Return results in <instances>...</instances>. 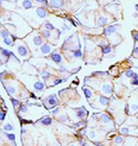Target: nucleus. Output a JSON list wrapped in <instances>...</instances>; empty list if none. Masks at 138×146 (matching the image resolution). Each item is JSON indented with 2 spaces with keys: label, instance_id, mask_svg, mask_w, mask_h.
Returning a JSON list of instances; mask_svg holds the SVG:
<instances>
[{
  "label": "nucleus",
  "instance_id": "c9c22d12",
  "mask_svg": "<svg viewBox=\"0 0 138 146\" xmlns=\"http://www.w3.org/2000/svg\"><path fill=\"white\" fill-rule=\"evenodd\" d=\"M63 81H65L64 78H58V80H54V81H53V83H52V86H57V84L61 83Z\"/></svg>",
  "mask_w": 138,
  "mask_h": 146
},
{
  "label": "nucleus",
  "instance_id": "2f4dec72",
  "mask_svg": "<svg viewBox=\"0 0 138 146\" xmlns=\"http://www.w3.org/2000/svg\"><path fill=\"white\" fill-rule=\"evenodd\" d=\"M87 137H89L91 140H93L96 138V132L95 131H90L89 133H87Z\"/></svg>",
  "mask_w": 138,
  "mask_h": 146
},
{
  "label": "nucleus",
  "instance_id": "4468645a",
  "mask_svg": "<svg viewBox=\"0 0 138 146\" xmlns=\"http://www.w3.org/2000/svg\"><path fill=\"white\" fill-rule=\"evenodd\" d=\"M36 13H37V16L39 17V18H45V17L47 16V11H46L44 7H38V8L36 10Z\"/></svg>",
  "mask_w": 138,
  "mask_h": 146
},
{
  "label": "nucleus",
  "instance_id": "412c9836",
  "mask_svg": "<svg viewBox=\"0 0 138 146\" xmlns=\"http://www.w3.org/2000/svg\"><path fill=\"white\" fill-rule=\"evenodd\" d=\"M71 52H72V56L76 57V58H82V56H83L80 49H76V50H73V51H71Z\"/></svg>",
  "mask_w": 138,
  "mask_h": 146
},
{
  "label": "nucleus",
  "instance_id": "39448f33",
  "mask_svg": "<svg viewBox=\"0 0 138 146\" xmlns=\"http://www.w3.org/2000/svg\"><path fill=\"white\" fill-rule=\"evenodd\" d=\"M74 112H76V115L78 119H84L86 118V115H87V111L85 109V107H80V108H76L74 109Z\"/></svg>",
  "mask_w": 138,
  "mask_h": 146
},
{
  "label": "nucleus",
  "instance_id": "58836bf2",
  "mask_svg": "<svg viewBox=\"0 0 138 146\" xmlns=\"http://www.w3.org/2000/svg\"><path fill=\"white\" fill-rule=\"evenodd\" d=\"M131 84H133V86H138V77L133 78V80L131 81Z\"/></svg>",
  "mask_w": 138,
  "mask_h": 146
},
{
  "label": "nucleus",
  "instance_id": "72a5a7b5",
  "mask_svg": "<svg viewBox=\"0 0 138 146\" xmlns=\"http://www.w3.org/2000/svg\"><path fill=\"white\" fill-rule=\"evenodd\" d=\"M135 74H136V72H133L132 70H128V71L125 72V76H126V77H133Z\"/></svg>",
  "mask_w": 138,
  "mask_h": 146
},
{
  "label": "nucleus",
  "instance_id": "f3484780",
  "mask_svg": "<svg viewBox=\"0 0 138 146\" xmlns=\"http://www.w3.org/2000/svg\"><path fill=\"white\" fill-rule=\"evenodd\" d=\"M106 24H107V19L103 16L99 17L98 20H97V25H98V26H103V25H106Z\"/></svg>",
  "mask_w": 138,
  "mask_h": 146
},
{
  "label": "nucleus",
  "instance_id": "2eb2a0df",
  "mask_svg": "<svg viewBox=\"0 0 138 146\" xmlns=\"http://www.w3.org/2000/svg\"><path fill=\"white\" fill-rule=\"evenodd\" d=\"M33 88L37 90V92H43V90L45 89V84L40 81H36L33 84Z\"/></svg>",
  "mask_w": 138,
  "mask_h": 146
},
{
  "label": "nucleus",
  "instance_id": "37998d69",
  "mask_svg": "<svg viewBox=\"0 0 138 146\" xmlns=\"http://www.w3.org/2000/svg\"><path fill=\"white\" fill-rule=\"evenodd\" d=\"M60 71L61 72H66V69H65L64 67H60Z\"/></svg>",
  "mask_w": 138,
  "mask_h": 146
},
{
  "label": "nucleus",
  "instance_id": "79ce46f5",
  "mask_svg": "<svg viewBox=\"0 0 138 146\" xmlns=\"http://www.w3.org/2000/svg\"><path fill=\"white\" fill-rule=\"evenodd\" d=\"M37 4H46V0H34Z\"/></svg>",
  "mask_w": 138,
  "mask_h": 146
},
{
  "label": "nucleus",
  "instance_id": "f8f14e48",
  "mask_svg": "<svg viewBox=\"0 0 138 146\" xmlns=\"http://www.w3.org/2000/svg\"><path fill=\"white\" fill-rule=\"evenodd\" d=\"M38 124L43 125V126H50V125L52 124V119L50 118V116H44V118H41L38 121Z\"/></svg>",
  "mask_w": 138,
  "mask_h": 146
},
{
  "label": "nucleus",
  "instance_id": "20e7f679",
  "mask_svg": "<svg viewBox=\"0 0 138 146\" xmlns=\"http://www.w3.org/2000/svg\"><path fill=\"white\" fill-rule=\"evenodd\" d=\"M32 44H33L34 48L41 47V45L44 44L43 37H41V36H39V34H36V36H33V37H32Z\"/></svg>",
  "mask_w": 138,
  "mask_h": 146
},
{
  "label": "nucleus",
  "instance_id": "c03bdc74",
  "mask_svg": "<svg viewBox=\"0 0 138 146\" xmlns=\"http://www.w3.org/2000/svg\"><path fill=\"white\" fill-rule=\"evenodd\" d=\"M133 53H135V55H137V53H138V48H135V51H133Z\"/></svg>",
  "mask_w": 138,
  "mask_h": 146
},
{
  "label": "nucleus",
  "instance_id": "0eeeda50",
  "mask_svg": "<svg viewBox=\"0 0 138 146\" xmlns=\"http://www.w3.org/2000/svg\"><path fill=\"white\" fill-rule=\"evenodd\" d=\"M51 59H52L54 63H57V64H61V63H63V57H61V55L59 52H57V51H53V52L51 53Z\"/></svg>",
  "mask_w": 138,
  "mask_h": 146
},
{
  "label": "nucleus",
  "instance_id": "1a4fd4ad",
  "mask_svg": "<svg viewBox=\"0 0 138 146\" xmlns=\"http://www.w3.org/2000/svg\"><path fill=\"white\" fill-rule=\"evenodd\" d=\"M118 25L114 24V25H110V26H107V28L104 29V31H103V33H104V36H110V34L114 33L116 32V29Z\"/></svg>",
  "mask_w": 138,
  "mask_h": 146
},
{
  "label": "nucleus",
  "instance_id": "9b49d317",
  "mask_svg": "<svg viewBox=\"0 0 138 146\" xmlns=\"http://www.w3.org/2000/svg\"><path fill=\"white\" fill-rule=\"evenodd\" d=\"M14 41H15V37H14V36H12L11 33H8L7 36H5V37H4V42H5V44H6V45H13Z\"/></svg>",
  "mask_w": 138,
  "mask_h": 146
},
{
  "label": "nucleus",
  "instance_id": "a878e982",
  "mask_svg": "<svg viewBox=\"0 0 138 146\" xmlns=\"http://www.w3.org/2000/svg\"><path fill=\"white\" fill-rule=\"evenodd\" d=\"M6 138L9 140V141H12V144H13V145H15V143H14L15 135H14V134H12V133H8V132H7V133H6Z\"/></svg>",
  "mask_w": 138,
  "mask_h": 146
},
{
  "label": "nucleus",
  "instance_id": "4c0bfd02",
  "mask_svg": "<svg viewBox=\"0 0 138 146\" xmlns=\"http://www.w3.org/2000/svg\"><path fill=\"white\" fill-rule=\"evenodd\" d=\"M132 34H133V38H135V42H138V32L133 31L132 32Z\"/></svg>",
  "mask_w": 138,
  "mask_h": 146
},
{
  "label": "nucleus",
  "instance_id": "dca6fc26",
  "mask_svg": "<svg viewBox=\"0 0 138 146\" xmlns=\"http://www.w3.org/2000/svg\"><path fill=\"white\" fill-rule=\"evenodd\" d=\"M99 116H100V121L103 124H107L111 121V116L107 113H101V114H99Z\"/></svg>",
  "mask_w": 138,
  "mask_h": 146
},
{
  "label": "nucleus",
  "instance_id": "aec40b11",
  "mask_svg": "<svg viewBox=\"0 0 138 146\" xmlns=\"http://www.w3.org/2000/svg\"><path fill=\"white\" fill-rule=\"evenodd\" d=\"M111 51H112V48H111V45H103V47H101V52L104 53V55L110 53Z\"/></svg>",
  "mask_w": 138,
  "mask_h": 146
},
{
  "label": "nucleus",
  "instance_id": "c756f323",
  "mask_svg": "<svg viewBox=\"0 0 138 146\" xmlns=\"http://www.w3.org/2000/svg\"><path fill=\"white\" fill-rule=\"evenodd\" d=\"M4 130L6 131V132H11V131L13 130V126L11 124H6L5 126H4Z\"/></svg>",
  "mask_w": 138,
  "mask_h": 146
},
{
  "label": "nucleus",
  "instance_id": "a211bd4d",
  "mask_svg": "<svg viewBox=\"0 0 138 146\" xmlns=\"http://www.w3.org/2000/svg\"><path fill=\"white\" fill-rule=\"evenodd\" d=\"M40 75H41V77H43L44 81H47V80L51 77V74H50L47 70H41V71H40Z\"/></svg>",
  "mask_w": 138,
  "mask_h": 146
},
{
  "label": "nucleus",
  "instance_id": "f704fd0d",
  "mask_svg": "<svg viewBox=\"0 0 138 146\" xmlns=\"http://www.w3.org/2000/svg\"><path fill=\"white\" fill-rule=\"evenodd\" d=\"M84 125H85V120H84V121L78 122V124H74L73 126H72V128H74V130H76V128H78L79 126H84Z\"/></svg>",
  "mask_w": 138,
  "mask_h": 146
},
{
  "label": "nucleus",
  "instance_id": "a19ab883",
  "mask_svg": "<svg viewBox=\"0 0 138 146\" xmlns=\"http://www.w3.org/2000/svg\"><path fill=\"white\" fill-rule=\"evenodd\" d=\"M5 115H6V112H5V111H1V115H0V119H1V120H4V119H5Z\"/></svg>",
  "mask_w": 138,
  "mask_h": 146
},
{
  "label": "nucleus",
  "instance_id": "a18cd8bd",
  "mask_svg": "<svg viewBox=\"0 0 138 146\" xmlns=\"http://www.w3.org/2000/svg\"><path fill=\"white\" fill-rule=\"evenodd\" d=\"M136 10H138V5H136Z\"/></svg>",
  "mask_w": 138,
  "mask_h": 146
},
{
  "label": "nucleus",
  "instance_id": "6e6552de",
  "mask_svg": "<svg viewBox=\"0 0 138 146\" xmlns=\"http://www.w3.org/2000/svg\"><path fill=\"white\" fill-rule=\"evenodd\" d=\"M47 3L52 8H61L63 5H64L63 0H49Z\"/></svg>",
  "mask_w": 138,
  "mask_h": 146
},
{
  "label": "nucleus",
  "instance_id": "423d86ee",
  "mask_svg": "<svg viewBox=\"0 0 138 146\" xmlns=\"http://www.w3.org/2000/svg\"><path fill=\"white\" fill-rule=\"evenodd\" d=\"M18 5L20 7H22V8H25V10H30V8L33 7V4H32L31 0H19Z\"/></svg>",
  "mask_w": 138,
  "mask_h": 146
},
{
  "label": "nucleus",
  "instance_id": "cd10ccee",
  "mask_svg": "<svg viewBox=\"0 0 138 146\" xmlns=\"http://www.w3.org/2000/svg\"><path fill=\"white\" fill-rule=\"evenodd\" d=\"M113 143L114 144H123V143H124V139H123V137H119V135H118V137L114 138Z\"/></svg>",
  "mask_w": 138,
  "mask_h": 146
},
{
  "label": "nucleus",
  "instance_id": "ea45409f",
  "mask_svg": "<svg viewBox=\"0 0 138 146\" xmlns=\"http://www.w3.org/2000/svg\"><path fill=\"white\" fill-rule=\"evenodd\" d=\"M59 112H60V108H55V109H53L52 111V114L57 115V114H59Z\"/></svg>",
  "mask_w": 138,
  "mask_h": 146
},
{
  "label": "nucleus",
  "instance_id": "7c9ffc66",
  "mask_svg": "<svg viewBox=\"0 0 138 146\" xmlns=\"http://www.w3.org/2000/svg\"><path fill=\"white\" fill-rule=\"evenodd\" d=\"M19 112H20V113H26V112H27V106H26V105H21L20 107H19Z\"/></svg>",
  "mask_w": 138,
  "mask_h": 146
},
{
  "label": "nucleus",
  "instance_id": "b1692460",
  "mask_svg": "<svg viewBox=\"0 0 138 146\" xmlns=\"http://www.w3.org/2000/svg\"><path fill=\"white\" fill-rule=\"evenodd\" d=\"M109 101H110V100L107 99V97H105V96H100V97H99V103L103 105V106H107V105H109Z\"/></svg>",
  "mask_w": 138,
  "mask_h": 146
},
{
  "label": "nucleus",
  "instance_id": "49530a36",
  "mask_svg": "<svg viewBox=\"0 0 138 146\" xmlns=\"http://www.w3.org/2000/svg\"><path fill=\"white\" fill-rule=\"evenodd\" d=\"M137 118H138V116H137Z\"/></svg>",
  "mask_w": 138,
  "mask_h": 146
},
{
  "label": "nucleus",
  "instance_id": "bb28decb",
  "mask_svg": "<svg viewBox=\"0 0 138 146\" xmlns=\"http://www.w3.org/2000/svg\"><path fill=\"white\" fill-rule=\"evenodd\" d=\"M11 101H12V103H13V107H14V109H15V111H18V108L20 107V102H19L17 99H12Z\"/></svg>",
  "mask_w": 138,
  "mask_h": 146
},
{
  "label": "nucleus",
  "instance_id": "4be33fe9",
  "mask_svg": "<svg viewBox=\"0 0 138 146\" xmlns=\"http://www.w3.org/2000/svg\"><path fill=\"white\" fill-rule=\"evenodd\" d=\"M41 36H43V37H45L46 39H49V38L51 37V31H50V30H47V29L44 28L43 30H41Z\"/></svg>",
  "mask_w": 138,
  "mask_h": 146
},
{
  "label": "nucleus",
  "instance_id": "6ab92c4d",
  "mask_svg": "<svg viewBox=\"0 0 138 146\" xmlns=\"http://www.w3.org/2000/svg\"><path fill=\"white\" fill-rule=\"evenodd\" d=\"M6 90H7V93H8V95H11V96H13L17 93V89L13 86H6Z\"/></svg>",
  "mask_w": 138,
  "mask_h": 146
},
{
  "label": "nucleus",
  "instance_id": "c85d7f7f",
  "mask_svg": "<svg viewBox=\"0 0 138 146\" xmlns=\"http://www.w3.org/2000/svg\"><path fill=\"white\" fill-rule=\"evenodd\" d=\"M58 120L59 121H61V122H67V116H66V115H59L58 116Z\"/></svg>",
  "mask_w": 138,
  "mask_h": 146
},
{
  "label": "nucleus",
  "instance_id": "7ed1b4c3",
  "mask_svg": "<svg viewBox=\"0 0 138 146\" xmlns=\"http://www.w3.org/2000/svg\"><path fill=\"white\" fill-rule=\"evenodd\" d=\"M53 47L50 43H44L41 47H39V50H38V53L40 56H47V55H51L53 52Z\"/></svg>",
  "mask_w": 138,
  "mask_h": 146
},
{
  "label": "nucleus",
  "instance_id": "5701e85b",
  "mask_svg": "<svg viewBox=\"0 0 138 146\" xmlns=\"http://www.w3.org/2000/svg\"><path fill=\"white\" fill-rule=\"evenodd\" d=\"M83 92H84V94H85L86 99H87V100H90V99H91V96H92V92L89 89V88L84 87V88H83Z\"/></svg>",
  "mask_w": 138,
  "mask_h": 146
},
{
  "label": "nucleus",
  "instance_id": "ddd939ff",
  "mask_svg": "<svg viewBox=\"0 0 138 146\" xmlns=\"http://www.w3.org/2000/svg\"><path fill=\"white\" fill-rule=\"evenodd\" d=\"M101 90H103V93L106 94V95H110L112 93V86L110 83H105L101 86Z\"/></svg>",
  "mask_w": 138,
  "mask_h": 146
},
{
  "label": "nucleus",
  "instance_id": "e433bc0d",
  "mask_svg": "<svg viewBox=\"0 0 138 146\" xmlns=\"http://www.w3.org/2000/svg\"><path fill=\"white\" fill-rule=\"evenodd\" d=\"M138 111V105H131V112L135 113Z\"/></svg>",
  "mask_w": 138,
  "mask_h": 146
},
{
  "label": "nucleus",
  "instance_id": "9d476101",
  "mask_svg": "<svg viewBox=\"0 0 138 146\" xmlns=\"http://www.w3.org/2000/svg\"><path fill=\"white\" fill-rule=\"evenodd\" d=\"M12 55L13 53L11 52V51H7V50H5V49H1V62L5 63L6 62V58H7V61H8Z\"/></svg>",
  "mask_w": 138,
  "mask_h": 146
},
{
  "label": "nucleus",
  "instance_id": "f257e3e1",
  "mask_svg": "<svg viewBox=\"0 0 138 146\" xmlns=\"http://www.w3.org/2000/svg\"><path fill=\"white\" fill-rule=\"evenodd\" d=\"M44 102V106L46 107V109H51L53 108V107H55V106L59 103V100H58V96L55 95V94H51V95H49V96H46L45 99L43 100Z\"/></svg>",
  "mask_w": 138,
  "mask_h": 146
},
{
  "label": "nucleus",
  "instance_id": "473e14b6",
  "mask_svg": "<svg viewBox=\"0 0 138 146\" xmlns=\"http://www.w3.org/2000/svg\"><path fill=\"white\" fill-rule=\"evenodd\" d=\"M119 132H120V134H129V128L128 127H122L119 130Z\"/></svg>",
  "mask_w": 138,
  "mask_h": 146
},
{
  "label": "nucleus",
  "instance_id": "393cba45",
  "mask_svg": "<svg viewBox=\"0 0 138 146\" xmlns=\"http://www.w3.org/2000/svg\"><path fill=\"white\" fill-rule=\"evenodd\" d=\"M44 28L45 29H47V30H50V31H53V30H55V28L53 26L52 24L50 22H46V23H44Z\"/></svg>",
  "mask_w": 138,
  "mask_h": 146
},
{
  "label": "nucleus",
  "instance_id": "f03ea898",
  "mask_svg": "<svg viewBox=\"0 0 138 146\" xmlns=\"http://www.w3.org/2000/svg\"><path fill=\"white\" fill-rule=\"evenodd\" d=\"M17 51H18V53L22 58L26 59L30 57V49H28L24 43H21V42H19V43L17 44Z\"/></svg>",
  "mask_w": 138,
  "mask_h": 146
}]
</instances>
